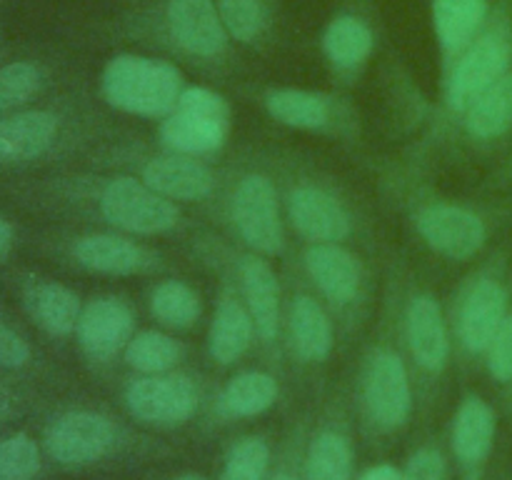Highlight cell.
Wrapping results in <instances>:
<instances>
[{
	"label": "cell",
	"instance_id": "484cf974",
	"mask_svg": "<svg viewBox=\"0 0 512 480\" xmlns=\"http://www.w3.org/2000/svg\"><path fill=\"white\" fill-rule=\"evenodd\" d=\"M278 398V383L273 375L248 370V373L235 375L223 393V405L230 415L250 418L260 415L270 408Z\"/></svg>",
	"mask_w": 512,
	"mask_h": 480
},
{
	"label": "cell",
	"instance_id": "ab89813d",
	"mask_svg": "<svg viewBox=\"0 0 512 480\" xmlns=\"http://www.w3.org/2000/svg\"><path fill=\"white\" fill-rule=\"evenodd\" d=\"M13 243H15V225L10 223L8 218L0 215V265L8 260L10 250H13Z\"/></svg>",
	"mask_w": 512,
	"mask_h": 480
},
{
	"label": "cell",
	"instance_id": "7c38bea8",
	"mask_svg": "<svg viewBox=\"0 0 512 480\" xmlns=\"http://www.w3.org/2000/svg\"><path fill=\"white\" fill-rule=\"evenodd\" d=\"M290 220L313 243H338L350 235V215L325 190L303 185L290 195Z\"/></svg>",
	"mask_w": 512,
	"mask_h": 480
},
{
	"label": "cell",
	"instance_id": "d4e9b609",
	"mask_svg": "<svg viewBox=\"0 0 512 480\" xmlns=\"http://www.w3.org/2000/svg\"><path fill=\"white\" fill-rule=\"evenodd\" d=\"M160 135H163L168 148L185 155H200L218 150L220 145L225 143L228 128L213 123V120L200 118V115L185 113V110L175 108L173 113L165 118Z\"/></svg>",
	"mask_w": 512,
	"mask_h": 480
},
{
	"label": "cell",
	"instance_id": "74e56055",
	"mask_svg": "<svg viewBox=\"0 0 512 480\" xmlns=\"http://www.w3.org/2000/svg\"><path fill=\"white\" fill-rule=\"evenodd\" d=\"M33 358L30 343L8 323L0 318V368L5 370H18L25 368Z\"/></svg>",
	"mask_w": 512,
	"mask_h": 480
},
{
	"label": "cell",
	"instance_id": "60d3db41",
	"mask_svg": "<svg viewBox=\"0 0 512 480\" xmlns=\"http://www.w3.org/2000/svg\"><path fill=\"white\" fill-rule=\"evenodd\" d=\"M360 480H403V473H400L395 465L383 463V465H375V468H370Z\"/></svg>",
	"mask_w": 512,
	"mask_h": 480
},
{
	"label": "cell",
	"instance_id": "5b68a950",
	"mask_svg": "<svg viewBox=\"0 0 512 480\" xmlns=\"http://www.w3.org/2000/svg\"><path fill=\"white\" fill-rule=\"evenodd\" d=\"M130 413L148 425H180L195 413L198 395L185 375H145L125 390Z\"/></svg>",
	"mask_w": 512,
	"mask_h": 480
},
{
	"label": "cell",
	"instance_id": "6da1fadb",
	"mask_svg": "<svg viewBox=\"0 0 512 480\" xmlns=\"http://www.w3.org/2000/svg\"><path fill=\"white\" fill-rule=\"evenodd\" d=\"M183 75L165 60L118 55L103 73V95L113 108L143 118H160L178 108Z\"/></svg>",
	"mask_w": 512,
	"mask_h": 480
},
{
	"label": "cell",
	"instance_id": "277c9868",
	"mask_svg": "<svg viewBox=\"0 0 512 480\" xmlns=\"http://www.w3.org/2000/svg\"><path fill=\"white\" fill-rule=\"evenodd\" d=\"M233 218L250 248L263 255H275L283 248L278 193L265 175H248L233 198Z\"/></svg>",
	"mask_w": 512,
	"mask_h": 480
},
{
	"label": "cell",
	"instance_id": "3957f363",
	"mask_svg": "<svg viewBox=\"0 0 512 480\" xmlns=\"http://www.w3.org/2000/svg\"><path fill=\"white\" fill-rule=\"evenodd\" d=\"M512 70V33L505 23L480 35L455 68L448 85L450 108L465 110Z\"/></svg>",
	"mask_w": 512,
	"mask_h": 480
},
{
	"label": "cell",
	"instance_id": "e0dca14e",
	"mask_svg": "<svg viewBox=\"0 0 512 480\" xmlns=\"http://www.w3.org/2000/svg\"><path fill=\"white\" fill-rule=\"evenodd\" d=\"M408 343L415 360L428 370H440L450 355L443 310L433 295H418L408 308Z\"/></svg>",
	"mask_w": 512,
	"mask_h": 480
},
{
	"label": "cell",
	"instance_id": "8d00e7d4",
	"mask_svg": "<svg viewBox=\"0 0 512 480\" xmlns=\"http://www.w3.org/2000/svg\"><path fill=\"white\" fill-rule=\"evenodd\" d=\"M488 370L498 383H512V310L488 348Z\"/></svg>",
	"mask_w": 512,
	"mask_h": 480
},
{
	"label": "cell",
	"instance_id": "836d02e7",
	"mask_svg": "<svg viewBox=\"0 0 512 480\" xmlns=\"http://www.w3.org/2000/svg\"><path fill=\"white\" fill-rule=\"evenodd\" d=\"M270 450L265 440L245 438L230 450L228 463H225L223 480H263L268 470Z\"/></svg>",
	"mask_w": 512,
	"mask_h": 480
},
{
	"label": "cell",
	"instance_id": "7bdbcfd3",
	"mask_svg": "<svg viewBox=\"0 0 512 480\" xmlns=\"http://www.w3.org/2000/svg\"><path fill=\"white\" fill-rule=\"evenodd\" d=\"M273 480H298V478H293V475H288V473H280V475H275Z\"/></svg>",
	"mask_w": 512,
	"mask_h": 480
},
{
	"label": "cell",
	"instance_id": "ffe728a7",
	"mask_svg": "<svg viewBox=\"0 0 512 480\" xmlns=\"http://www.w3.org/2000/svg\"><path fill=\"white\" fill-rule=\"evenodd\" d=\"M243 293L258 335L273 340L280 323V285L263 258H248L243 263Z\"/></svg>",
	"mask_w": 512,
	"mask_h": 480
},
{
	"label": "cell",
	"instance_id": "30bf717a",
	"mask_svg": "<svg viewBox=\"0 0 512 480\" xmlns=\"http://www.w3.org/2000/svg\"><path fill=\"white\" fill-rule=\"evenodd\" d=\"M78 343L93 360H108L133 338V310L118 298H95L80 313Z\"/></svg>",
	"mask_w": 512,
	"mask_h": 480
},
{
	"label": "cell",
	"instance_id": "7a4b0ae2",
	"mask_svg": "<svg viewBox=\"0 0 512 480\" xmlns=\"http://www.w3.org/2000/svg\"><path fill=\"white\" fill-rule=\"evenodd\" d=\"M100 213L118 228L138 235L165 233L180 220L173 200L138 178H118L105 185L100 195Z\"/></svg>",
	"mask_w": 512,
	"mask_h": 480
},
{
	"label": "cell",
	"instance_id": "f1b7e54d",
	"mask_svg": "<svg viewBox=\"0 0 512 480\" xmlns=\"http://www.w3.org/2000/svg\"><path fill=\"white\" fill-rule=\"evenodd\" d=\"M180 355H183V348H180L178 340L158 333V330H143V333L133 335L130 343L125 345V360H128L130 368L143 370L148 375L170 370L178 363Z\"/></svg>",
	"mask_w": 512,
	"mask_h": 480
},
{
	"label": "cell",
	"instance_id": "8fae6325",
	"mask_svg": "<svg viewBox=\"0 0 512 480\" xmlns=\"http://www.w3.org/2000/svg\"><path fill=\"white\" fill-rule=\"evenodd\" d=\"M58 138V115L50 110H15L0 115V165H23L48 153Z\"/></svg>",
	"mask_w": 512,
	"mask_h": 480
},
{
	"label": "cell",
	"instance_id": "9a60e30c",
	"mask_svg": "<svg viewBox=\"0 0 512 480\" xmlns=\"http://www.w3.org/2000/svg\"><path fill=\"white\" fill-rule=\"evenodd\" d=\"M310 278L323 295L338 305H348L360 290V263L353 253L335 243H315L305 253Z\"/></svg>",
	"mask_w": 512,
	"mask_h": 480
},
{
	"label": "cell",
	"instance_id": "4316f807",
	"mask_svg": "<svg viewBox=\"0 0 512 480\" xmlns=\"http://www.w3.org/2000/svg\"><path fill=\"white\" fill-rule=\"evenodd\" d=\"M325 53L338 68H355L373 50V33L358 18H338L325 30Z\"/></svg>",
	"mask_w": 512,
	"mask_h": 480
},
{
	"label": "cell",
	"instance_id": "52a82bcc",
	"mask_svg": "<svg viewBox=\"0 0 512 480\" xmlns=\"http://www.w3.org/2000/svg\"><path fill=\"white\" fill-rule=\"evenodd\" d=\"M115 433L108 418L88 410L65 413L45 433L53 460L63 465H85L100 460L113 445Z\"/></svg>",
	"mask_w": 512,
	"mask_h": 480
},
{
	"label": "cell",
	"instance_id": "44dd1931",
	"mask_svg": "<svg viewBox=\"0 0 512 480\" xmlns=\"http://www.w3.org/2000/svg\"><path fill=\"white\" fill-rule=\"evenodd\" d=\"M465 128L475 140H498L512 130V70L490 85L468 110Z\"/></svg>",
	"mask_w": 512,
	"mask_h": 480
},
{
	"label": "cell",
	"instance_id": "1f68e13d",
	"mask_svg": "<svg viewBox=\"0 0 512 480\" xmlns=\"http://www.w3.org/2000/svg\"><path fill=\"white\" fill-rule=\"evenodd\" d=\"M43 70L30 60H13L0 65V115L15 113L38 95Z\"/></svg>",
	"mask_w": 512,
	"mask_h": 480
},
{
	"label": "cell",
	"instance_id": "9c48e42d",
	"mask_svg": "<svg viewBox=\"0 0 512 480\" xmlns=\"http://www.w3.org/2000/svg\"><path fill=\"white\" fill-rule=\"evenodd\" d=\"M365 403L370 415L385 428H398L408 420L413 395L403 360L395 353H378L365 378Z\"/></svg>",
	"mask_w": 512,
	"mask_h": 480
},
{
	"label": "cell",
	"instance_id": "603a6c76",
	"mask_svg": "<svg viewBox=\"0 0 512 480\" xmlns=\"http://www.w3.org/2000/svg\"><path fill=\"white\" fill-rule=\"evenodd\" d=\"M255 323L248 310L233 298H225L215 310L213 325H210V355L218 363H235L248 350L253 340Z\"/></svg>",
	"mask_w": 512,
	"mask_h": 480
},
{
	"label": "cell",
	"instance_id": "7402d4cb",
	"mask_svg": "<svg viewBox=\"0 0 512 480\" xmlns=\"http://www.w3.org/2000/svg\"><path fill=\"white\" fill-rule=\"evenodd\" d=\"M290 340L298 358L325 360L333 350V325L318 300L300 295L290 310Z\"/></svg>",
	"mask_w": 512,
	"mask_h": 480
},
{
	"label": "cell",
	"instance_id": "4fadbf2b",
	"mask_svg": "<svg viewBox=\"0 0 512 480\" xmlns=\"http://www.w3.org/2000/svg\"><path fill=\"white\" fill-rule=\"evenodd\" d=\"M168 23L173 38L188 53L213 58L225 48L223 18L213 0H170Z\"/></svg>",
	"mask_w": 512,
	"mask_h": 480
},
{
	"label": "cell",
	"instance_id": "8992f818",
	"mask_svg": "<svg viewBox=\"0 0 512 480\" xmlns=\"http://www.w3.org/2000/svg\"><path fill=\"white\" fill-rule=\"evenodd\" d=\"M425 243L450 260H470L488 243V225L463 205H430L418 213Z\"/></svg>",
	"mask_w": 512,
	"mask_h": 480
},
{
	"label": "cell",
	"instance_id": "2e32d148",
	"mask_svg": "<svg viewBox=\"0 0 512 480\" xmlns=\"http://www.w3.org/2000/svg\"><path fill=\"white\" fill-rule=\"evenodd\" d=\"M143 180L170 200H203L213 190V173L185 155H165L145 165Z\"/></svg>",
	"mask_w": 512,
	"mask_h": 480
},
{
	"label": "cell",
	"instance_id": "83f0119b",
	"mask_svg": "<svg viewBox=\"0 0 512 480\" xmlns=\"http://www.w3.org/2000/svg\"><path fill=\"white\" fill-rule=\"evenodd\" d=\"M268 113L290 128H323L330 118V105L305 90H278L268 98Z\"/></svg>",
	"mask_w": 512,
	"mask_h": 480
},
{
	"label": "cell",
	"instance_id": "cb8c5ba5",
	"mask_svg": "<svg viewBox=\"0 0 512 480\" xmlns=\"http://www.w3.org/2000/svg\"><path fill=\"white\" fill-rule=\"evenodd\" d=\"M490 0H435V30L448 50L470 45L488 18Z\"/></svg>",
	"mask_w": 512,
	"mask_h": 480
},
{
	"label": "cell",
	"instance_id": "4dcf8cb0",
	"mask_svg": "<svg viewBox=\"0 0 512 480\" xmlns=\"http://www.w3.org/2000/svg\"><path fill=\"white\" fill-rule=\"evenodd\" d=\"M308 480H348L353 450L338 433H320L308 450Z\"/></svg>",
	"mask_w": 512,
	"mask_h": 480
},
{
	"label": "cell",
	"instance_id": "e575fe53",
	"mask_svg": "<svg viewBox=\"0 0 512 480\" xmlns=\"http://www.w3.org/2000/svg\"><path fill=\"white\" fill-rule=\"evenodd\" d=\"M220 18L233 38L253 40L263 28V5L260 0H218Z\"/></svg>",
	"mask_w": 512,
	"mask_h": 480
},
{
	"label": "cell",
	"instance_id": "ac0fdd59",
	"mask_svg": "<svg viewBox=\"0 0 512 480\" xmlns=\"http://www.w3.org/2000/svg\"><path fill=\"white\" fill-rule=\"evenodd\" d=\"M498 433L495 410L483 398H468L460 405L453 425V450L465 465H480L488 460Z\"/></svg>",
	"mask_w": 512,
	"mask_h": 480
},
{
	"label": "cell",
	"instance_id": "f546056e",
	"mask_svg": "<svg viewBox=\"0 0 512 480\" xmlns=\"http://www.w3.org/2000/svg\"><path fill=\"white\" fill-rule=\"evenodd\" d=\"M150 310L170 328H190L200 315V298L183 280H165L153 290Z\"/></svg>",
	"mask_w": 512,
	"mask_h": 480
},
{
	"label": "cell",
	"instance_id": "5bb4252c",
	"mask_svg": "<svg viewBox=\"0 0 512 480\" xmlns=\"http://www.w3.org/2000/svg\"><path fill=\"white\" fill-rule=\"evenodd\" d=\"M23 305L30 320L53 338H68L78 330L83 305L80 298L55 280H30L23 288Z\"/></svg>",
	"mask_w": 512,
	"mask_h": 480
},
{
	"label": "cell",
	"instance_id": "ba28073f",
	"mask_svg": "<svg viewBox=\"0 0 512 480\" xmlns=\"http://www.w3.org/2000/svg\"><path fill=\"white\" fill-rule=\"evenodd\" d=\"M510 315V293L503 280L480 278L460 308V340L470 353H488L495 333Z\"/></svg>",
	"mask_w": 512,
	"mask_h": 480
},
{
	"label": "cell",
	"instance_id": "b9f144b4",
	"mask_svg": "<svg viewBox=\"0 0 512 480\" xmlns=\"http://www.w3.org/2000/svg\"><path fill=\"white\" fill-rule=\"evenodd\" d=\"M175 480H205L203 475H180V478H175Z\"/></svg>",
	"mask_w": 512,
	"mask_h": 480
},
{
	"label": "cell",
	"instance_id": "d590c367",
	"mask_svg": "<svg viewBox=\"0 0 512 480\" xmlns=\"http://www.w3.org/2000/svg\"><path fill=\"white\" fill-rule=\"evenodd\" d=\"M178 110H185V113L200 115L205 120H213V123L223 125V128H230V105L223 95L213 93L208 88H185L180 93Z\"/></svg>",
	"mask_w": 512,
	"mask_h": 480
},
{
	"label": "cell",
	"instance_id": "f35d334b",
	"mask_svg": "<svg viewBox=\"0 0 512 480\" xmlns=\"http://www.w3.org/2000/svg\"><path fill=\"white\" fill-rule=\"evenodd\" d=\"M403 480H445V460L438 450L423 448L408 460Z\"/></svg>",
	"mask_w": 512,
	"mask_h": 480
},
{
	"label": "cell",
	"instance_id": "d6986e66",
	"mask_svg": "<svg viewBox=\"0 0 512 480\" xmlns=\"http://www.w3.org/2000/svg\"><path fill=\"white\" fill-rule=\"evenodd\" d=\"M73 258L83 268L103 275H133L143 270L145 253L133 240L118 238V235H83L75 240Z\"/></svg>",
	"mask_w": 512,
	"mask_h": 480
},
{
	"label": "cell",
	"instance_id": "d6a6232c",
	"mask_svg": "<svg viewBox=\"0 0 512 480\" xmlns=\"http://www.w3.org/2000/svg\"><path fill=\"white\" fill-rule=\"evenodd\" d=\"M38 470L40 453L30 435L15 433L0 440V480H33Z\"/></svg>",
	"mask_w": 512,
	"mask_h": 480
}]
</instances>
